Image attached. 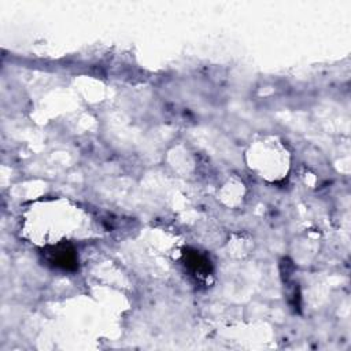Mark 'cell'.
I'll use <instances>...</instances> for the list:
<instances>
[{
    "label": "cell",
    "instance_id": "6da1fadb",
    "mask_svg": "<svg viewBox=\"0 0 351 351\" xmlns=\"http://www.w3.org/2000/svg\"><path fill=\"white\" fill-rule=\"evenodd\" d=\"M48 262L62 270H75L78 267V256L75 250L70 244H58L51 247L47 252Z\"/></svg>",
    "mask_w": 351,
    "mask_h": 351
},
{
    "label": "cell",
    "instance_id": "7a4b0ae2",
    "mask_svg": "<svg viewBox=\"0 0 351 351\" xmlns=\"http://www.w3.org/2000/svg\"><path fill=\"white\" fill-rule=\"evenodd\" d=\"M184 259H185V265L186 267L196 276H202L206 277L211 273V263L208 261V258L203 254H200L199 251H186L184 254Z\"/></svg>",
    "mask_w": 351,
    "mask_h": 351
}]
</instances>
